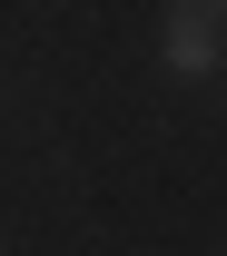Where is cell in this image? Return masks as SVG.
<instances>
[{
    "mask_svg": "<svg viewBox=\"0 0 227 256\" xmlns=\"http://www.w3.org/2000/svg\"><path fill=\"white\" fill-rule=\"evenodd\" d=\"M168 69L178 79H207V69H227V10H207V0H178L168 10V30H158Z\"/></svg>",
    "mask_w": 227,
    "mask_h": 256,
    "instance_id": "6da1fadb",
    "label": "cell"
}]
</instances>
